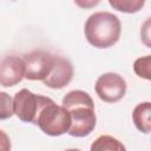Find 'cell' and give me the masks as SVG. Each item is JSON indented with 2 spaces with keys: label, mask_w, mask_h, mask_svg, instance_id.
<instances>
[{
  "label": "cell",
  "mask_w": 151,
  "mask_h": 151,
  "mask_svg": "<svg viewBox=\"0 0 151 151\" xmlns=\"http://www.w3.org/2000/svg\"><path fill=\"white\" fill-rule=\"evenodd\" d=\"M71 114V127L68 134L72 137H86L96 127L97 117L94 112V103L91 96L81 90L70 91L61 101Z\"/></svg>",
  "instance_id": "cell-1"
},
{
  "label": "cell",
  "mask_w": 151,
  "mask_h": 151,
  "mask_svg": "<svg viewBox=\"0 0 151 151\" xmlns=\"http://www.w3.org/2000/svg\"><path fill=\"white\" fill-rule=\"evenodd\" d=\"M84 33L86 40L93 47L109 48L119 40L122 24L119 18L113 13L96 12L87 18Z\"/></svg>",
  "instance_id": "cell-2"
},
{
  "label": "cell",
  "mask_w": 151,
  "mask_h": 151,
  "mask_svg": "<svg viewBox=\"0 0 151 151\" xmlns=\"http://www.w3.org/2000/svg\"><path fill=\"white\" fill-rule=\"evenodd\" d=\"M35 125L47 136L58 137L67 133L71 127V114L63 105H57L52 99L41 109Z\"/></svg>",
  "instance_id": "cell-3"
},
{
  "label": "cell",
  "mask_w": 151,
  "mask_h": 151,
  "mask_svg": "<svg viewBox=\"0 0 151 151\" xmlns=\"http://www.w3.org/2000/svg\"><path fill=\"white\" fill-rule=\"evenodd\" d=\"M51 100L48 97L35 94L27 88L18 91L13 98L14 114L25 123H32L35 125L37 118L41 109Z\"/></svg>",
  "instance_id": "cell-4"
},
{
  "label": "cell",
  "mask_w": 151,
  "mask_h": 151,
  "mask_svg": "<svg viewBox=\"0 0 151 151\" xmlns=\"http://www.w3.org/2000/svg\"><path fill=\"white\" fill-rule=\"evenodd\" d=\"M126 81L118 73L107 72L101 74L94 85L97 96L105 103H117L126 93Z\"/></svg>",
  "instance_id": "cell-5"
},
{
  "label": "cell",
  "mask_w": 151,
  "mask_h": 151,
  "mask_svg": "<svg viewBox=\"0 0 151 151\" xmlns=\"http://www.w3.org/2000/svg\"><path fill=\"white\" fill-rule=\"evenodd\" d=\"M26 67L25 78L28 80H44L53 65L54 54L46 51H33L22 57Z\"/></svg>",
  "instance_id": "cell-6"
},
{
  "label": "cell",
  "mask_w": 151,
  "mask_h": 151,
  "mask_svg": "<svg viewBox=\"0 0 151 151\" xmlns=\"http://www.w3.org/2000/svg\"><path fill=\"white\" fill-rule=\"evenodd\" d=\"M73 78V66L72 63L60 55H54V61L48 76L42 80V83L50 88H63L67 86Z\"/></svg>",
  "instance_id": "cell-7"
},
{
  "label": "cell",
  "mask_w": 151,
  "mask_h": 151,
  "mask_svg": "<svg viewBox=\"0 0 151 151\" xmlns=\"http://www.w3.org/2000/svg\"><path fill=\"white\" fill-rule=\"evenodd\" d=\"M26 74L25 61L17 55H6L0 64V84L2 87H11L19 84Z\"/></svg>",
  "instance_id": "cell-8"
},
{
  "label": "cell",
  "mask_w": 151,
  "mask_h": 151,
  "mask_svg": "<svg viewBox=\"0 0 151 151\" xmlns=\"http://www.w3.org/2000/svg\"><path fill=\"white\" fill-rule=\"evenodd\" d=\"M132 122L138 131L151 133V103L144 101L138 104L132 111Z\"/></svg>",
  "instance_id": "cell-9"
},
{
  "label": "cell",
  "mask_w": 151,
  "mask_h": 151,
  "mask_svg": "<svg viewBox=\"0 0 151 151\" xmlns=\"http://www.w3.org/2000/svg\"><path fill=\"white\" fill-rule=\"evenodd\" d=\"M91 150L92 151H105V150H110V151H124L125 150V146L117 138H114L112 136H109V134H103V136H99L92 143Z\"/></svg>",
  "instance_id": "cell-10"
},
{
  "label": "cell",
  "mask_w": 151,
  "mask_h": 151,
  "mask_svg": "<svg viewBox=\"0 0 151 151\" xmlns=\"http://www.w3.org/2000/svg\"><path fill=\"white\" fill-rule=\"evenodd\" d=\"M110 6L123 13H136L140 11L146 0H107Z\"/></svg>",
  "instance_id": "cell-11"
},
{
  "label": "cell",
  "mask_w": 151,
  "mask_h": 151,
  "mask_svg": "<svg viewBox=\"0 0 151 151\" xmlns=\"http://www.w3.org/2000/svg\"><path fill=\"white\" fill-rule=\"evenodd\" d=\"M133 71L139 78L151 80V54L136 59L133 63Z\"/></svg>",
  "instance_id": "cell-12"
},
{
  "label": "cell",
  "mask_w": 151,
  "mask_h": 151,
  "mask_svg": "<svg viewBox=\"0 0 151 151\" xmlns=\"http://www.w3.org/2000/svg\"><path fill=\"white\" fill-rule=\"evenodd\" d=\"M0 98H1V111H0V119H7L14 114L13 110V99L6 93V92H0Z\"/></svg>",
  "instance_id": "cell-13"
},
{
  "label": "cell",
  "mask_w": 151,
  "mask_h": 151,
  "mask_svg": "<svg viewBox=\"0 0 151 151\" xmlns=\"http://www.w3.org/2000/svg\"><path fill=\"white\" fill-rule=\"evenodd\" d=\"M140 40L146 47L151 48V17L147 18L140 27Z\"/></svg>",
  "instance_id": "cell-14"
},
{
  "label": "cell",
  "mask_w": 151,
  "mask_h": 151,
  "mask_svg": "<svg viewBox=\"0 0 151 151\" xmlns=\"http://www.w3.org/2000/svg\"><path fill=\"white\" fill-rule=\"evenodd\" d=\"M73 1L79 8H83V9L93 8L100 2V0H73Z\"/></svg>",
  "instance_id": "cell-15"
}]
</instances>
